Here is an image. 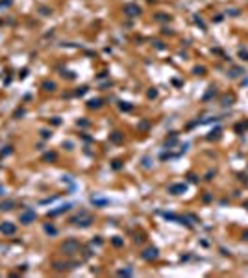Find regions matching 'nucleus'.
<instances>
[{
  "label": "nucleus",
  "mask_w": 248,
  "mask_h": 278,
  "mask_svg": "<svg viewBox=\"0 0 248 278\" xmlns=\"http://www.w3.org/2000/svg\"><path fill=\"white\" fill-rule=\"evenodd\" d=\"M87 106H89L91 109H98V108L102 106V98H93V100H89Z\"/></svg>",
  "instance_id": "9d476101"
},
{
  "label": "nucleus",
  "mask_w": 248,
  "mask_h": 278,
  "mask_svg": "<svg viewBox=\"0 0 248 278\" xmlns=\"http://www.w3.org/2000/svg\"><path fill=\"white\" fill-rule=\"evenodd\" d=\"M154 45H156V48H157V50H165V45H163L161 41H156Z\"/></svg>",
  "instance_id": "a878e982"
},
{
  "label": "nucleus",
  "mask_w": 248,
  "mask_h": 278,
  "mask_svg": "<svg viewBox=\"0 0 248 278\" xmlns=\"http://www.w3.org/2000/svg\"><path fill=\"white\" fill-rule=\"evenodd\" d=\"M39 11H41V13H43V15H45V17H46V15H48V13H50V9H46V7H39Z\"/></svg>",
  "instance_id": "2f4dec72"
},
{
  "label": "nucleus",
  "mask_w": 248,
  "mask_h": 278,
  "mask_svg": "<svg viewBox=\"0 0 248 278\" xmlns=\"http://www.w3.org/2000/svg\"><path fill=\"white\" fill-rule=\"evenodd\" d=\"M243 239H245V241H248V232H245V234H243Z\"/></svg>",
  "instance_id": "c9c22d12"
},
{
  "label": "nucleus",
  "mask_w": 248,
  "mask_h": 278,
  "mask_svg": "<svg viewBox=\"0 0 248 278\" xmlns=\"http://www.w3.org/2000/svg\"><path fill=\"white\" fill-rule=\"evenodd\" d=\"M56 158H57L56 152H46V154L43 156V159H45V161H56Z\"/></svg>",
  "instance_id": "ddd939ff"
},
{
  "label": "nucleus",
  "mask_w": 248,
  "mask_h": 278,
  "mask_svg": "<svg viewBox=\"0 0 248 278\" xmlns=\"http://www.w3.org/2000/svg\"><path fill=\"white\" fill-rule=\"evenodd\" d=\"M61 250L65 254H76L78 250H80V243H78L76 239H69V241H65V243L61 245Z\"/></svg>",
  "instance_id": "7ed1b4c3"
},
{
  "label": "nucleus",
  "mask_w": 248,
  "mask_h": 278,
  "mask_svg": "<svg viewBox=\"0 0 248 278\" xmlns=\"http://www.w3.org/2000/svg\"><path fill=\"white\" fill-rule=\"evenodd\" d=\"M109 139H111V141H113V143H120V141H122V139H124V135H122V134H120V132H113V134H111V135H109Z\"/></svg>",
  "instance_id": "9b49d317"
},
{
  "label": "nucleus",
  "mask_w": 248,
  "mask_h": 278,
  "mask_svg": "<svg viewBox=\"0 0 248 278\" xmlns=\"http://www.w3.org/2000/svg\"><path fill=\"white\" fill-rule=\"evenodd\" d=\"M41 137H43V139L52 137V132H50V130H41Z\"/></svg>",
  "instance_id": "aec40b11"
},
{
  "label": "nucleus",
  "mask_w": 248,
  "mask_h": 278,
  "mask_svg": "<svg viewBox=\"0 0 248 278\" xmlns=\"http://www.w3.org/2000/svg\"><path fill=\"white\" fill-rule=\"evenodd\" d=\"M124 13L128 15V17H137V15H141V7L137 6V4L130 2V4L124 6Z\"/></svg>",
  "instance_id": "39448f33"
},
{
  "label": "nucleus",
  "mask_w": 248,
  "mask_h": 278,
  "mask_svg": "<svg viewBox=\"0 0 248 278\" xmlns=\"http://www.w3.org/2000/svg\"><path fill=\"white\" fill-rule=\"evenodd\" d=\"M157 21H170V17H167V15H165V13H159V15H157Z\"/></svg>",
  "instance_id": "5701e85b"
},
{
  "label": "nucleus",
  "mask_w": 248,
  "mask_h": 278,
  "mask_svg": "<svg viewBox=\"0 0 248 278\" xmlns=\"http://www.w3.org/2000/svg\"><path fill=\"white\" fill-rule=\"evenodd\" d=\"M70 222H72L74 226H80V228H87V226H91L93 217L87 213V211H80V213H78L76 217L70 219Z\"/></svg>",
  "instance_id": "f257e3e1"
},
{
  "label": "nucleus",
  "mask_w": 248,
  "mask_h": 278,
  "mask_svg": "<svg viewBox=\"0 0 248 278\" xmlns=\"http://www.w3.org/2000/svg\"><path fill=\"white\" fill-rule=\"evenodd\" d=\"M0 232H2L4 236H13V234L17 232V226H15L13 222H9V221H4V222H0Z\"/></svg>",
  "instance_id": "20e7f679"
},
{
  "label": "nucleus",
  "mask_w": 248,
  "mask_h": 278,
  "mask_svg": "<svg viewBox=\"0 0 248 278\" xmlns=\"http://www.w3.org/2000/svg\"><path fill=\"white\" fill-rule=\"evenodd\" d=\"M245 206H246V208H248V200H246V202H245Z\"/></svg>",
  "instance_id": "4c0bfd02"
},
{
  "label": "nucleus",
  "mask_w": 248,
  "mask_h": 278,
  "mask_svg": "<svg viewBox=\"0 0 248 278\" xmlns=\"http://www.w3.org/2000/svg\"><path fill=\"white\" fill-rule=\"evenodd\" d=\"M11 6V0H4V2H0V7H7Z\"/></svg>",
  "instance_id": "c85d7f7f"
},
{
  "label": "nucleus",
  "mask_w": 248,
  "mask_h": 278,
  "mask_svg": "<svg viewBox=\"0 0 248 278\" xmlns=\"http://www.w3.org/2000/svg\"><path fill=\"white\" fill-rule=\"evenodd\" d=\"M35 217H37V213H35V210H31V208H26L24 211H21V215H19V219H21L22 224H31V222L35 221Z\"/></svg>",
  "instance_id": "f03ea898"
},
{
  "label": "nucleus",
  "mask_w": 248,
  "mask_h": 278,
  "mask_svg": "<svg viewBox=\"0 0 248 278\" xmlns=\"http://www.w3.org/2000/svg\"><path fill=\"white\" fill-rule=\"evenodd\" d=\"M0 195H4V187L2 186H0Z\"/></svg>",
  "instance_id": "e433bc0d"
},
{
  "label": "nucleus",
  "mask_w": 248,
  "mask_h": 278,
  "mask_svg": "<svg viewBox=\"0 0 248 278\" xmlns=\"http://www.w3.org/2000/svg\"><path fill=\"white\" fill-rule=\"evenodd\" d=\"M120 167H122V165H120V161H119V159H115V161H113V169H115V171H119Z\"/></svg>",
  "instance_id": "bb28decb"
},
{
  "label": "nucleus",
  "mask_w": 248,
  "mask_h": 278,
  "mask_svg": "<svg viewBox=\"0 0 248 278\" xmlns=\"http://www.w3.org/2000/svg\"><path fill=\"white\" fill-rule=\"evenodd\" d=\"M193 72H195L196 76H204V72H206V69H204V67H195V70H193Z\"/></svg>",
  "instance_id": "6ab92c4d"
},
{
  "label": "nucleus",
  "mask_w": 248,
  "mask_h": 278,
  "mask_svg": "<svg viewBox=\"0 0 248 278\" xmlns=\"http://www.w3.org/2000/svg\"><path fill=\"white\" fill-rule=\"evenodd\" d=\"M52 124H56V126H57V124H61V121L57 119V117H54V119H52Z\"/></svg>",
  "instance_id": "f704fd0d"
},
{
  "label": "nucleus",
  "mask_w": 248,
  "mask_h": 278,
  "mask_svg": "<svg viewBox=\"0 0 248 278\" xmlns=\"http://www.w3.org/2000/svg\"><path fill=\"white\" fill-rule=\"evenodd\" d=\"M141 258L146 260V261H154V260L159 258V250H157V249H146L143 254H141Z\"/></svg>",
  "instance_id": "423d86ee"
},
{
  "label": "nucleus",
  "mask_w": 248,
  "mask_h": 278,
  "mask_svg": "<svg viewBox=\"0 0 248 278\" xmlns=\"http://www.w3.org/2000/svg\"><path fill=\"white\" fill-rule=\"evenodd\" d=\"M11 154V147L7 145V147H2V150H0V156H9Z\"/></svg>",
  "instance_id": "a211bd4d"
},
{
  "label": "nucleus",
  "mask_w": 248,
  "mask_h": 278,
  "mask_svg": "<svg viewBox=\"0 0 248 278\" xmlns=\"http://www.w3.org/2000/svg\"><path fill=\"white\" fill-rule=\"evenodd\" d=\"M239 58L245 60V61H248V50H239Z\"/></svg>",
  "instance_id": "412c9836"
},
{
  "label": "nucleus",
  "mask_w": 248,
  "mask_h": 278,
  "mask_svg": "<svg viewBox=\"0 0 248 278\" xmlns=\"http://www.w3.org/2000/svg\"><path fill=\"white\" fill-rule=\"evenodd\" d=\"M15 208V202L13 200H4L0 202V211H11Z\"/></svg>",
  "instance_id": "6e6552de"
},
{
  "label": "nucleus",
  "mask_w": 248,
  "mask_h": 278,
  "mask_svg": "<svg viewBox=\"0 0 248 278\" xmlns=\"http://www.w3.org/2000/svg\"><path fill=\"white\" fill-rule=\"evenodd\" d=\"M113 245H115V247H120V245H122V239H119V237H115V239H113Z\"/></svg>",
  "instance_id": "c756f323"
},
{
  "label": "nucleus",
  "mask_w": 248,
  "mask_h": 278,
  "mask_svg": "<svg viewBox=\"0 0 248 278\" xmlns=\"http://www.w3.org/2000/svg\"><path fill=\"white\" fill-rule=\"evenodd\" d=\"M43 89H45V91H50V93H52V91H56V84H54V82H48V80H46V82H43Z\"/></svg>",
  "instance_id": "f8f14e48"
},
{
  "label": "nucleus",
  "mask_w": 248,
  "mask_h": 278,
  "mask_svg": "<svg viewBox=\"0 0 248 278\" xmlns=\"http://www.w3.org/2000/svg\"><path fill=\"white\" fill-rule=\"evenodd\" d=\"M220 132H222L220 128H215V130H211L209 135H207V139H219V137H220Z\"/></svg>",
  "instance_id": "4468645a"
},
{
  "label": "nucleus",
  "mask_w": 248,
  "mask_h": 278,
  "mask_svg": "<svg viewBox=\"0 0 248 278\" xmlns=\"http://www.w3.org/2000/svg\"><path fill=\"white\" fill-rule=\"evenodd\" d=\"M85 93H87V87L84 85V87H80V89L76 91V95H78V96H82V95H85Z\"/></svg>",
  "instance_id": "b1692460"
},
{
  "label": "nucleus",
  "mask_w": 248,
  "mask_h": 278,
  "mask_svg": "<svg viewBox=\"0 0 248 278\" xmlns=\"http://www.w3.org/2000/svg\"><path fill=\"white\" fill-rule=\"evenodd\" d=\"M215 93H217V91H215V87H213V85H211V87L207 89V93H206V95H204V100H209L211 96L215 95Z\"/></svg>",
  "instance_id": "f3484780"
},
{
  "label": "nucleus",
  "mask_w": 248,
  "mask_h": 278,
  "mask_svg": "<svg viewBox=\"0 0 248 278\" xmlns=\"http://www.w3.org/2000/svg\"><path fill=\"white\" fill-rule=\"evenodd\" d=\"M157 96V89H150L148 91V98H156Z\"/></svg>",
  "instance_id": "393cba45"
},
{
  "label": "nucleus",
  "mask_w": 248,
  "mask_h": 278,
  "mask_svg": "<svg viewBox=\"0 0 248 278\" xmlns=\"http://www.w3.org/2000/svg\"><path fill=\"white\" fill-rule=\"evenodd\" d=\"M67 210H70V204H65V206H59L57 210H52V211H48V215H59V213H63V211H67Z\"/></svg>",
  "instance_id": "1a4fd4ad"
},
{
  "label": "nucleus",
  "mask_w": 248,
  "mask_h": 278,
  "mask_svg": "<svg viewBox=\"0 0 248 278\" xmlns=\"http://www.w3.org/2000/svg\"><path fill=\"white\" fill-rule=\"evenodd\" d=\"M119 108L122 109V111H132V109H133V106L130 104V102H120V104H119Z\"/></svg>",
  "instance_id": "dca6fc26"
},
{
  "label": "nucleus",
  "mask_w": 248,
  "mask_h": 278,
  "mask_svg": "<svg viewBox=\"0 0 248 278\" xmlns=\"http://www.w3.org/2000/svg\"><path fill=\"white\" fill-rule=\"evenodd\" d=\"M228 13H230L231 17H237V15H239V11H237V9H228Z\"/></svg>",
  "instance_id": "7c9ffc66"
},
{
  "label": "nucleus",
  "mask_w": 248,
  "mask_h": 278,
  "mask_svg": "<svg viewBox=\"0 0 248 278\" xmlns=\"http://www.w3.org/2000/svg\"><path fill=\"white\" fill-rule=\"evenodd\" d=\"M231 102H233L231 96H224V98H222V106H231Z\"/></svg>",
  "instance_id": "4be33fe9"
},
{
  "label": "nucleus",
  "mask_w": 248,
  "mask_h": 278,
  "mask_svg": "<svg viewBox=\"0 0 248 278\" xmlns=\"http://www.w3.org/2000/svg\"><path fill=\"white\" fill-rule=\"evenodd\" d=\"M24 115V109H17V111H15V119H19V117H22Z\"/></svg>",
  "instance_id": "cd10ccee"
},
{
  "label": "nucleus",
  "mask_w": 248,
  "mask_h": 278,
  "mask_svg": "<svg viewBox=\"0 0 248 278\" xmlns=\"http://www.w3.org/2000/svg\"><path fill=\"white\" fill-rule=\"evenodd\" d=\"M45 232L48 234V236H56V234H57V230L54 228L52 224H45Z\"/></svg>",
  "instance_id": "2eb2a0df"
},
{
  "label": "nucleus",
  "mask_w": 248,
  "mask_h": 278,
  "mask_svg": "<svg viewBox=\"0 0 248 278\" xmlns=\"http://www.w3.org/2000/svg\"><path fill=\"white\" fill-rule=\"evenodd\" d=\"M187 191V186L185 184H172L170 187H168V193L170 195H182Z\"/></svg>",
  "instance_id": "0eeeda50"
},
{
  "label": "nucleus",
  "mask_w": 248,
  "mask_h": 278,
  "mask_svg": "<svg viewBox=\"0 0 248 278\" xmlns=\"http://www.w3.org/2000/svg\"><path fill=\"white\" fill-rule=\"evenodd\" d=\"M119 275H124V276H130V275H132V271H130V269H128V271H119Z\"/></svg>",
  "instance_id": "473e14b6"
},
{
  "label": "nucleus",
  "mask_w": 248,
  "mask_h": 278,
  "mask_svg": "<svg viewBox=\"0 0 248 278\" xmlns=\"http://www.w3.org/2000/svg\"><path fill=\"white\" fill-rule=\"evenodd\" d=\"M78 126H89L87 121H78Z\"/></svg>",
  "instance_id": "72a5a7b5"
}]
</instances>
